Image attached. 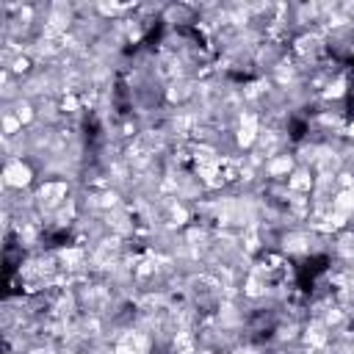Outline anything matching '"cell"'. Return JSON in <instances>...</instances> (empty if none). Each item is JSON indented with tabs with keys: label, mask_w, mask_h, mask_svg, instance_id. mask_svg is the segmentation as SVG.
<instances>
[{
	"label": "cell",
	"mask_w": 354,
	"mask_h": 354,
	"mask_svg": "<svg viewBox=\"0 0 354 354\" xmlns=\"http://www.w3.org/2000/svg\"><path fill=\"white\" fill-rule=\"evenodd\" d=\"M329 268V257L326 254H315V257H307L301 266H296V285L307 293V290H313V285H315V279L324 274Z\"/></svg>",
	"instance_id": "6da1fadb"
},
{
	"label": "cell",
	"mask_w": 354,
	"mask_h": 354,
	"mask_svg": "<svg viewBox=\"0 0 354 354\" xmlns=\"http://www.w3.org/2000/svg\"><path fill=\"white\" fill-rule=\"evenodd\" d=\"M66 241H69V232H66V230H61V232H53V235H50V246H64Z\"/></svg>",
	"instance_id": "5b68a950"
},
{
	"label": "cell",
	"mask_w": 354,
	"mask_h": 354,
	"mask_svg": "<svg viewBox=\"0 0 354 354\" xmlns=\"http://www.w3.org/2000/svg\"><path fill=\"white\" fill-rule=\"evenodd\" d=\"M307 130H310V127H307V122H304V119H293V122H290V138H296V141H299V138H304V133H307Z\"/></svg>",
	"instance_id": "277c9868"
},
{
	"label": "cell",
	"mask_w": 354,
	"mask_h": 354,
	"mask_svg": "<svg viewBox=\"0 0 354 354\" xmlns=\"http://www.w3.org/2000/svg\"><path fill=\"white\" fill-rule=\"evenodd\" d=\"M348 69H351V75H354V55L348 58Z\"/></svg>",
	"instance_id": "8992f818"
},
{
	"label": "cell",
	"mask_w": 354,
	"mask_h": 354,
	"mask_svg": "<svg viewBox=\"0 0 354 354\" xmlns=\"http://www.w3.org/2000/svg\"><path fill=\"white\" fill-rule=\"evenodd\" d=\"M100 141V127H97V119L91 116V119H86V144H97Z\"/></svg>",
	"instance_id": "7a4b0ae2"
},
{
	"label": "cell",
	"mask_w": 354,
	"mask_h": 354,
	"mask_svg": "<svg viewBox=\"0 0 354 354\" xmlns=\"http://www.w3.org/2000/svg\"><path fill=\"white\" fill-rule=\"evenodd\" d=\"M160 36H163V22H155V28L144 36V44H147V47H155V44L160 41Z\"/></svg>",
	"instance_id": "3957f363"
}]
</instances>
